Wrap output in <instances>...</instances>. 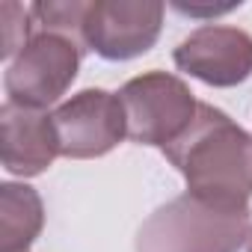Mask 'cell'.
<instances>
[{
	"label": "cell",
	"instance_id": "cell-1",
	"mask_svg": "<svg viewBox=\"0 0 252 252\" xmlns=\"http://www.w3.org/2000/svg\"><path fill=\"white\" fill-rule=\"evenodd\" d=\"M163 155L184 175L187 193L222 205H249L252 134L220 107L199 101L193 125Z\"/></svg>",
	"mask_w": 252,
	"mask_h": 252
},
{
	"label": "cell",
	"instance_id": "cell-2",
	"mask_svg": "<svg viewBox=\"0 0 252 252\" xmlns=\"http://www.w3.org/2000/svg\"><path fill=\"white\" fill-rule=\"evenodd\" d=\"M249 228V205H222L181 193L149 214L134 246L137 252H240Z\"/></svg>",
	"mask_w": 252,
	"mask_h": 252
},
{
	"label": "cell",
	"instance_id": "cell-3",
	"mask_svg": "<svg viewBox=\"0 0 252 252\" xmlns=\"http://www.w3.org/2000/svg\"><path fill=\"white\" fill-rule=\"evenodd\" d=\"M119 101L128 122V140L160 152L190 128L199 110L190 86L169 71H146L131 77L119 89Z\"/></svg>",
	"mask_w": 252,
	"mask_h": 252
},
{
	"label": "cell",
	"instance_id": "cell-4",
	"mask_svg": "<svg viewBox=\"0 0 252 252\" xmlns=\"http://www.w3.org/2000/svg\"><path fill=\"white\" fill-rule=\"evenodd\" d=\"M86 45L65 33L33 30L27 45L9 60L3 89L12 104L45 110L57 104L77 80Z\"/></svg>",
	"mask_w": 252,
	"mask_h": 252
},
{
	"label": "cell",
	"instance_id": "cell-5",
	"mask_svg": "<svg viewBox=\"0 0 252 252\" xmlns=\"http://www.w3.org/2000/svg\"><path fill=\"white\" fill-rule=\"evenodd\" d=\"M163 12L160 0H89L83 42L110 63L143 57L160 39Z\"/></svg>",
	"mask_w": 252,
	"mask_h": 252
},
{
	"label": "cell",
	"instance_id": "cell-6",
	"mask_svg": "<svg viewBox=\"0 0 252 252\" xmlns=\"http://www.w3.org/2000/svg\"><path fill=\"white\" fill-rule=\"evenodd\" d=\"M51 119L60 143V158L71 160L104 158L128 137V122H125L119 92H107L98 86L63 101L51 113Z\"/></svg>",
	"mask_w": 252,
	"mask_h": 252
},
{
	"label": "cell",
	"instance_id": "cell-7",
	"mask_svg": "<svg viewBox=\"0 0 252 252\" xmlns=\"http://www.w3.org/2000/svg\"><path fill=\"white\" fill-rule=\"evenodd\" d=\"M172 63L208 86H237L252 77V36L228 24H202L178 42Z\"/></svg>",
	"mask_w": 252,
	"mask_h": 252
},
{
	"label": "cell",
	"instance_id": "cell-8",
	"mask_svg": "<svg viewBox=\"0 0 252 252\" xmlns=\"http://www.w3.org/2000/svg\"><path fill=\"white\" fill-rule=\"evenodd\" d=\"M0 158L3 169L18 178H36L48 172L60 158L51 113L6 101L0 107Z\"/></svg>",
	"mask_w": 252,
	"mask_h": 252
},
{
	"label": "cell",
	"instance_id": "cell-9",
	"mask_svg": "<svg viewBox=\"0 0 252 252\" xmlns=\"http://www.w3.org/2000/svg\"><path fill=\"white\" fill-rule=\"evenodd\" d=\"M45 225V205L30 184H0V252H30Z\"/></svg>",
	"mask_w": 252,
	"mask_h": 252
},
{
	"label": "cell",
	"instance_id": "cell-10",
	"mask_svg": "<svg viewBox=\"0 0 252 252\" xmlns=\"http://www.w3.org/2000/svg\"><path fill=\"white\" fill-rule=\"evenodd\" d=\"M246 252H252V228H249V240H246Z\"/></svg>",
	"mask_w": 252,
	"mask_h": 252
}]
</instances>
